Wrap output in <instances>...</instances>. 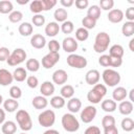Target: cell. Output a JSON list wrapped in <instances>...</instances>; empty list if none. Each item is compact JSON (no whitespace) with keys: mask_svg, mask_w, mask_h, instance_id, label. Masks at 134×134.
Here are the masks:
<instances>
[{"mask_svg":"<svg viewBox=\"0 0 134 134\" xmlns=\"http://www.w3.org/2000/svg\"><path fill=\"white\" fill-rule=\"evenodd\" d=\"M108 20L112 23H119L122 21L124 19V13L121 9H118V8H114V9H111L108 14Z\"/></svg>","mask_w":134,"mask_h":134,"instance_id":"obj_14","label":"cell"},{"mask_svg":"<svg viewBox=\"0 0 134 134\" xmlns=\"http://www.w3.org/2000/svg\"><path fill=\"white\" fill-rule=\"evenodd\" d=\"M62 126L67 132H75L80 129V122L72 113H66L63 115Z\"/></svg>","mask_w":134,"mask_h":134,"instance_id":"obj_4","label":"cell"},{"mask_svg":"<svg viewBox=\"0 0 134 134\" xmlns=\"http://www.w3.org/2000/svg\"><path fill=\"white\" fill-rule=\"evenodd\" d=\"M2 102H3V97H2V95L0 94V105L2 104Z\"/></svg>","mask_w":134,"mask_h":134,"instance_id":"obj_62","label":"cell"},{"mask_svg":"<svg viewBox=\"0 0 134 134\" xmlns=\"http://www.w3.org/2000/svg\"><path fill=\"white\" fill-rule=\"evenodd\" d=\"M98 63L103 67H109L110 66V55L109 54H103L98 59Z\"/></svg>","mask_w":134,"mask_h":134,"instance_id":"obj_47","label":"cell"},{"mask_svg":"<svg viewBox=\"0 0 134 134\" xmlns=\"http://www.w3.org/2000/svg\"><path fill=\"white\" fill-rule=\"evenodd\" d=\"M1 130L3 134H15L17 131V126L13 120H7L2 125Z\"/></svg>","mask_w":134,"mask_h":134,"instance_id":"obj_24","label":"cell"},{"mask_svg":"<svg viewBox=\"0 0 134 134\" xmlns=\"http://www.w3.org/2000/svg\"><path fill=\"white\" fill-rule=\"evenodd\" d=\"M26 69L31 72H37L40 69V62L37 59H29L26 61Z\"/></svg>","mask_w":134,"mask_h":134,"instance_id":"obj_33","label":"cell"},{"mask_svg":"<svg viewBox=\"0 0 134 134\" xmlns=\"http://www.w3.org/2000/svg\"><path fill=\"white\" fill-rule=\"evenodd\" d=\"M82 107V102L77 97H71L67 103V108L71 113H76Z\"/></svg>","mask_w":134,"mask_h":134,"instance_id":"obj_18","label":"cell"},{"mask_svg":"<svg viewBox=\"0 0 134 134\" xmlns=\"http://www.w3.org/2000/svg\"><path fill=\"white\" fill-rule=\"evenodd\" d=\"M121 129L126 132H131L134 129V120L130 117H125L121 120Z\"/></svg>","mask_w":134,"mask_h":134,"instance_id":"obj_35","label":"cell"},{"mask_svg":"<svg viewBox=\"0 0 134 134\" xmlns=\"http://www.w3.org/2000/svg\"><path fill=\"white\" fill-rule=\"evenodd\" d=\"M30 45L36 49H41L46 45V40L42 35L36 34L30 39Z\"/></svg>","mask_w":134,"mask_h":134,"instance_id":"obj_15","label":"cell"},{"mask_svg":"<svg viewBox=\"0 0 134 134\" xmlns=\"http://www.w3.org/2000/svg\"><path fill=\"white\" fill-rule=\"evenodd\" d=\"M20 134H26V133H20Z\"/></svg>","mask_w":134,"mask_h":134,"instance_id":"obj_63","label":"cell"},{"mask_svg":"<svg viewBox=\"0 0 134 134\" xmlns=\"http://www.w3.org/2000/svg\"><path fill=\"white\" fill-rule=\"evenodd\" d=\"M26 83H27L28 87H30V88H36V87L38 86V84H39V80H38V77H36L35 75H30V76L27 77Z\"/></svg>","mask_w":134,"mask_h":134,"instance_id":"obj_50","label":"cell"},{"mask_svg":"<svg viewBox=\"0 0 134 134\" xmlns=\"http://www.w3.org/2000/svg\"><path fill=\"white\" fill-rule=\"evenodd\" d=\"M14 77L13 74L6 69H0V85L1 86H8L13 83Z\"/></svg>","mask_w":134,"mask_h":134,"instance_id":"obj_16","label":"cell"},{"mask_svg":"<svg viewBox=\"0 0 134 134\" xmlns=\"http://www.w3.org/2000/svg\"><path fill=\"white\" fill-rule=\"evenodd\" d=\"M104 83L109 87H114L120 82V74L114 69H105L103 72Z\"/></svg>","mask_w":134,"mask_h":134,"instance_id":"obj_5","label":"cell"},{"mask_svg":"<svg viewBox=\"0 0 134 134\" xmlns=\"http://www.w3.org/2000/svg\"><path fill=\"white\" fill-rule=\"evenodd\" d=\"M127 90L124 87H117L113 90L112 92V96H113V100H117V102H122L126 97H127Z\"/></svg>","mask_w":134,"mask_h":134,"instance_id":"obj_22","label":"cell"},{"mask_svg":"<svg viewBox=\"0 0 134 134\" xmlns=\"http://www.w3.org/2000/svg\"><path fill=\"white\" fill-rule=\"evenodd\" d=\"M84 134H100V129L96 126H90L85 130Z\"/></svg>","mask_w":134,"mask_h":134,"instance_id":"obj_52","label":"cell"},{"mask_svg":"<svg viewBox=\"0 0 134 134\" xmlns=\"http://www.w3.org/2000/svg\"><path fill=\"white\" fill-rule=\"evenodd\" d=\"M32 106L38 109V110H42V109H45L48 105V102L46 99V97L42 96V95H38V96H35L32 98V102H31Z\"/></svg>","mask_w":134,"mask_h":134,"instance_id":"obj_19","label":"cell"},{"mask_svg":"<svg viewBox=\"0 0 134 134\" xmlns=\"http://www.w3.org/2000/svg\"><path fill=\"white\" fill-rule=\"evenodd\" d=\"M99 77H100L99 72H98L96 69H91V70H89V71L86 73V75H85L86 83H87L88 85H92V86H94V85H96V84L98 83Z\"/></svg>","mask_w":134,"mask_h":134,"instance_id":"obj_13","label":"cell"},{"mask_svg":"<svg viewBox=\"0 0 134 134\" xmlns=\"http://www.w3.org/2000/svg\"><path fill=\"white\" fill-rule=\"evenodd\" d=\"M121 64H122V59L121 58L110 57V66L111 67H119Z\"/></svg>","mask_w":134,"mask_h":134,"instance_id":"obj_51","label":"cell"},{"mask_svg":"<svg viewBox=\"0 0 134 134\" xmlns=\"http://www.w3.org/2000/svg\"><path fill=\"white\" fill-rule=\"evenodd\" d=\"M126 18L130 21V22H133L134 21V7H129L127 8L126 10Z\"/></svg>","mask_w":134,"mask_h":134,"instance_id":"obj_54","label":"cell"},{"mask_svg":"<svg viewBox=\"0 0 134 134\" xmlns=\"http://www.w3.org/2000/svg\"><path fill=\"white\" fill-rule=\"evenodd\" d=\"M87 16L97 21V19L100 17V8H99V6L98 5H91L88 8Z\"/></svg>","mask_w":134,"mask_h":134,"instance_id":"obj_32","label":"cell"},{"mask_svg":"<svg viewBox=\"0 0 134 134\" xmlns=\"http://www.w3.org/2000/svg\"><path fill=\"white\" fill-rule=\"evenodd\" d=\"M121 31L125 37H132L134 34V22L128 21V22L124 23V25L121 27Z\"/></svg>","mask_w":134,"mask_h":134,"instance_id":"obj_30","label":"cell"},{"mask_svg":"<svg viewBox=\"0 0 134 134\" xmlns=\"http://www.w3.org/2000/svg\"><path fill=\"white\" fill-rule=\"evenodd\" d=\"M32 30H34L32 25L28 22H23V23H21V25H19V32L23 37L30 36L32 34Z\"/></svg>","mask_w":134,"mask_h":134,"instance_id":"obj_25","label":"cell"},{"mask_svg":"<svg viewBox=\"0 0 134 134\" xmlns=\"http://www.w3.org/2000/svg\"><path fill=\"white\" fill-rule=\"evenodd\" d=\"M16 119L21 128V130L23 131H29L31 130L32 128V121H31V118H30V115L27 111L25 110H18L17 111V114H16Z\"/></svg>","mask_w":134,"mask_h":134,"instance_id":"obj_3","label":"cell"},{"mask_svg":"<svg viewBox=\"0 0 134 134\" xmlns=\"http://www.w3.org/2000/svg\"><path fill=\"white\" fill-rule=\"evenodd\" d=\"M43 134H60V132L57 131V130H54V129H49V130L45 131Z\"/></svg>","mask_w":134,"mask_h":134,"instance_id":"obj_58","label":"cell"},{"mask_svg":"<svg viewBox=\"0 0 134 134\" xmlns=\"http://www.w3.org/2000/svg\"><path fill=\"white\" fill-rule=\"evenodd\" d=\"M26 59V52L22 48H16L8 57L6 63L9 66H17L21 63H23Z\"/></svg>","mask_w":134,"mask_h":134,"instance_id":"obj_6","label":"cell"},{"mask_svg":"<svg viewBox=\"0 0 134 134\" xmlns=\"http://www.w3.org/2000/svg\"><path fill=\"white\" fill-rule=\"evenodd\" d=\"M102 126L103 128H108V127H111V126H115V118L112 116V115H105L102 119Z\"/></svg>","mask_w":134,"mask_h":134,"instance_id":"obj_41","label":"cell"},{"mask_svg":"<svg viewBox=\"0 0 134 134\" xmlns=\"http://www.w3.org/2000/svg\"><path fill=\"white\" fill-rule=\"evenodd\" d=\"M87 59L85 57H82L80 54L71 53L67 57V64L70 67L76 68V69H82L87 66Z\"/></svg>","mask_w":134,"mask_h":134,"instance_id":"obj_8","label":"cell"},{"mask_svg":"<svg viewBox=\"0 0 134 134\" xmlns=\"http://www.w3.org/2000/svg\"><path fill=\"white\" fill-rule=\"evenodd\" d=\"M9 54H10V52H9L8 48H6V47H0V62L7 61Z\"/></svg>","mask_w":134,"mask_h":134,"instance_id":"obj_49","label":"cell"},{"mask_svg":"<svg viewBox=\"0 0 134 134\" xmlns=\"http://www.w3.org/2000/svg\"><path fill=\"white\" fill-rule=\"evenodd\" d=\"M13 77L17 82H23L27 77V72H26V70L24 68L18 67L17 69H15V71L13 73Z\"/></svg>","mask_w":134,"mask_h":134,"instance_id":"obj_28","label":"cell"},{"mask_svg":"<svg viewBox=\"0 0 134 134\" xmlns=\"http://www.w3.org/2000/svg\"><path fill=\"white\" fill-rule=\"evenodd\" d=\"M9 95L14 99H18L22 96V90L18 86H12L9 89Z\"/></svg>","mask_w":134,"mask_h":134,"instance_id":"obj_43","label":"cell"},{"mask_svg":"<svg viewBox=\"0 0 134 134\" xmlns=\"http://www.w3.org/2000/svg\"><path fill=\"white\" fill-rule=\"evenodd\" d=\"M60 3H61L64 7H70L71 5H73L74 1H73V0H61Z\"/></svg>","mask_w":134,"mask_h":134,"instance_id":"obj_56","label":"cell"},{"mask_svg":"<svg viewBox=\"0 0 134 134\" xmlns=\"http://www.w3.org/2000/svg\"><path fill=\"white\" fill-rule=\"evenodd\" d=\"M82 24H83V27L86 28L87 30L88 29H92L96 25V20H94V19H92V18H90V17L87 16V17H85L82 20Z\"/></svg>","mask_w":134,"mask_h":134,"instance_id":"obj_39","label":"cell"},{"mask_svg":"<svg viewBox=\"0 0 134 134\" xmlns=\"http://www.w3.org/2000/svg\"><path fill=\"white\" fill-rule=\"evenodd\" d=\"M13 3L8 0H2L0 1V13L1 14H10L13 12Z\"/></svg>","mask_w":134,"mask_h":134,"instance_id":"obj_34","label":"cell"},{"mask_svg":"<svg viewBox=\"0 0 134 134\" xmlns=\"http://www.w3.org/2000/svg\"><path fill=\"white\" fill-rule=\"evenodd\" d=\"M77 42L74 38L72 37H67L63 40V43H62V47L64 49L65 52H69L70 54L73 53L76 49H77Z\"/></svg>","mask_w":134,"mask_h":134,"instance_id":"obj_11","label":"cell"},{"mask_svg":"<svg viewBox=\"0 0 134 134\" xmlns=\"http://www.w3.org/2000/svg\"><path fill=\"white\" fill-rule=\"evenodd\" d=\"M114 6L113 0H100L99 1V8L104 10H111Z\"/></svg>","mask_w":134,"mask_h":134,"instance_id":"obj_44","label":"cell"},{"mask_svg":"<svg viewBox=\"0 0 134 134\" xmlns=\"http://www.w3.org/2000/svg\"><path fill=\"white\" fill-rule=\"evenodd\" d=\"M60 44L57 40H51L48 42V49H49V52H59L60 50Z\"/></svg>","mask_w":134,"mask_h":134,"instance_id":"obj_46","label":"cell"},{"mask_svg":"<svg viewBox=\"0 0 134 134\" xmlns=\"http://www.w3.org/2000/svg\"><path fill=\"white\" fill-rule=\"evenodd\" d=\"M3 107H4L5 111L12 113V112H15V111L18 109V107H19V103H18L16 99H14V98H7V99L4 100V103H3Z\"/></svg>","mask_w":134,"mask_h":134,"instance_id":"obj_23","label":"cell"},{"mask_svg":"<svg viewBox=\"0 0 134 134\" xmlns=\"http://www.w3.org/2000/svg\"><path fill=\"white\" fill-rule=\"evenodd\" d=\"M104 134H118V130L115 126H111L104 129Z\"/></svg>","mask_w":134,"mask_h":134,"instance_id":"obj_55","label":"cell"},{"mask_svg":"<svg viewBox=\"0 0 134 134\" xmlns=\"http://www.w3.org/2000/svg\"><path fill=\"white\" fill-rule=\"evenodd\" d=\"M31 21H32V24H34V25L40 27V26L44 25V23H45V17L42 16V15H40V14H38V15H35V16L32 17Z\"/></svg>","mask_w":134,"mask_h":134,"instance_id":"obj_45","label":"cell"},{"mask_svg":"<svg viewBox=\"0 0 134 134\" xmlns=\"http://www.w3.org/2000/svg\"><path fill=\"white\" fill-rule=\"evenodd\" d=\"M68 74L64 69H58L52 73V81L57 85H63L67 82Z\"/></svg>","mask_w":134,"mask_h":134,"instance_id":"obj_12","label":"cell"},{"mask_svg":"<svg viewBox=\"0 0 134 134\" xmlns=\"http://www.w3.org/2000/svg\"><path fill=\"white\" fill-rule=\"evenodd\" d=\"M60 29L64 32V34H71L72 31H73V29H74V25H73V23L71 22V21H65V22H63V24L61 25V27H60Z\"/></svg>","mask_w":134,"mask_h":134,"instance_id":"obj_42","label":"cell"},{"mask_svg":"<svg viewBox=\"0 0 134 134\" xmlns=\"http://www.w3.org/2000/svg\"><path fill=\"white\" fill-rule=\"evenodd\" d=\"M60 31V25L57 22H49L45 27V34L48 37H55Z\"/></svg>","mask_w":134,"mask_h":134,"instance_id":"obj_20","label":"cell"},{"mask_svg":"<svg viewBox=\"0 0 134 134\" xmlns=\"http://www.w3.org/2000/svg\"><path fill=\"white\" fill-rule=\"evenodd\" d=\"M88 37H89V32H88V30L86 28L80 27V28H77L75 30V38H76L77 41H81V42L86 41L88 39Z\"/></svg>","mask_w":134,"mask_h":134,"instance_id":"obj_36","label":"cell"},{"mask_svg":"<svg viewBox=\"0 0 134 134\" xmlns=\"http://www.w3.org/2000/svg\"><path fill=\"white\" fill-rule=\"evenodd\" d=\"M22 18H23V14L20 10H13L8 16V19L12 23H18L22 20Z\"/></svg>","mask_w":134,"mask_h":134,"instance_id":"obj_40","label":"cell"},{"mask_svg":"<svg viewBox=\"0 0 134 134\" xmlns=\"http://www.w3.org/2000/svg\"><path fill=\"white\" fill-rule=\"evenodd\" d=\"M17 2H18L19 4H26V3L28 2V0H24V1H19V0H17Z\"/></svg>","mask_w":134,"mask_h":134,"instance_id":"obj_61","label":"cell"},{"mask_svg":"<svg viewBox=\"0 0 134 134\" xmlns=\"http://www.w3.org/2000/svg\"><path fill=\"white\" fill-rule=\"evenodd\" d=\"M29 8H30V12H32V13H35L37 15L44 10L41 0H34V1H31L30 5H29Z\"/></svg>","mask_w":134,"mask_h":134,"instance_id":"obj_38","label":"cell"},{"mask_svg":"<svg viewBox=\"0 0 134 134\" xmlns=\"http://www.w3.org/2000/svg\"><path fill=\"white\" fill-rule=\"evenodd\" d=\"M110 36L105 32V31H102V32H98L95 37V40H94V44H93V49L95 52L97 53H103L105 52L107 49H108V46H109V43H110Z\"/></svg>","mask_w":134,"mask_h":134,"instance_id":"obj_2","label":"cell"},{"mask_svg":"<svg viewBox=\"0 0 134 134\" xmlns=\"http://www.w3.org/2000/svg\"><path fill=\"white\" fill-rule=\"evenodd\" d=\"M133 92H134V89H132L131 91H130V102H132L133 103Z\"/></svg>","mask_w":134,"mask_h":134,"instance_id":"obj_60","label":"cell"},{"mask_svg":"<svg viewBox=\"0 0 134 134\" xmlns=\"http://www.w3.org/2000/svg\"><path fill=\"white\" fill-rule=\"evenodd\" d=\"M88 5H89V1H88V0H76V1H75V6H76L79 9L87 8Z\"/></svg>","mask_w":134,"mask_h":134,"instance_id":"obj_53","label":"cell"},{"mask_svg":"<svg viewBox=\"0 0 134 134\" xmlns=\"http://www.w3.org/2000/svg\"><path fill=\"white\" fill-rule=\"evenodd\" d=\"M117 105H116V102L113 100V99H105L102 102V109L105 111V112H114L115 109H116Z\"/></svg>","mask_w":134,"mask_h":134,"instance_id":"obj_27","label":"cell"},{"mask_svg":"<svg viewBox=\"0 0 134 134\" xmlns=\"http://www.w3.org/2000/svg\"><path fill=\"white\" fill-rule=\"evenodd\" d=\"M96 113H97V111H96V108L94 106H87L81 112V119L83 122L89 124L95 118Z\"/></svg>","mask_w":134,"mask_h":134,"instance_id":"obj_10","label":"cell"},{"mask_svg":"<svg viewBox=\"0 0 134 134\" xmlns=\"http://www.w3.org/2000/svg\"><path fill=\"white\" fill-rule=\"evenodd\" d=\"M50 105L55 108V109H61L65 106V98H63L62 96H53L51 99H50Z\"/></svg>","mask_w":134,"mask_h":134,"instance_id":"obj_37","label":"cell"},{"mask_svg":"<svg viewBox=\"0 0 134 134\" xmlns=\"http://www.w3.org/2000/svg\"><path fill=\"white\" fill-rule=\"evenodd\" d=\"M4 119H5V112L3 109H0V125L3 124Z\"/></svg>","mask_w":134,"mask_h":134,"instance_id":"obj_57","label":"cell"},{"mask_svg":"<svg viewBox=\"0 0 134 134\" xmlns=\"http://www.w3.org/2000/svg\"><path fill=\"white\" fill-rule=\"evenodd\" d=\"M59 60H60L59 52H48L42 59V66L46 69H50L59 62Z\"/></svg>","mask_w":134,"mask_h":134,"instance_id":"obj_9","label":"cell"},{"mask_svg":"<svg viewBox=\"0 0 134 134\" xmlns=\"http://www.w3.org/2000/svg\"><path fill=\"white\" fill-rule=\"evenodd\" d=\"M133 43H134V39H132V40L130 41V45H129V46H130V50H131V51H134V47H133Z\"/></svg>","mask_w":134,"mask_h":134,"instance_id":"obj_59","label":"cell"},{"mask_svg":"<svg viewBox=\"0 0 134 134\" xmlns=\"http://www.w3.org/2000/svg\"><path fill=\"white\" fill-rule=\"evenodd\" d=\"M109 55L110 57H115V58H121L124 55V47L119 44L112 45L109 49Z\"/></svg>","mask_w":134,"mask_h":134,"instance_id":"obj_26","label":"cell"},{"mask_svg":"<svg viewBox=\"0 0 134 134\" xmlns=\"http://www.w3.org/2000/svg\"><path fill=\"white\" fill-rule=\"evenodd\" d=\"M74 94V88L71 85H64L61 89V96L63 98H71Z\"/></svg>","mask_w":134,"mask_h":134,"instance_id":"obj_31","label":"cell"},{"mask_svg":"<svg viewBox=\"0 0 134 134\" xmlns=\"http://www.w3.org/2000/svg\"><path fill=\"white\" fill-rule=\"evenodd\" d=\"M118 110L122 115H129L133 111V103L130 100H122L118 106Z\"/></svg>","mask_w":134,"mask_h":134,"instance_id":"obj_21","label":"cell"},{"mask_svg":"<svg viewBox=\"0 0 134 134\" xmlns=\"http://www.w3.org/2000/svg\"><path fill=\"white\" fill-rule=\"evenodd\" d=\"M53 17H54L55 21H58V22H65V21H67L68 13L65 8H57L53 14Z\"/></svg>","mask_w":134,"mask_h":134,"instance_id":"obj_29","label":"cell"},{"mask_svg":"<svg viewBox=\"0 0 134 134\" xmlns=\"http://www.w3.org/2000/svg\"><path fill=\"white\" fill-rule=\"evenodd\" d=\"M38 121L42 127H51L55 121V114L52 110H44L39 114Z\"/></svg>","mask_w":134,"mask_h":134,"instance_id":"obj_7","label":"cell"},{"mask_svg":"<svg viewBox=\"0 0 134 134\" xmlns=\"http://www.w3.org/2000/svg\"><path fill=\"white\" fill-rule=\"evenodd\" d=\"M40 91L42 93V96L46 97V96H50L53 94L54 92V85L49 82V81H46L44 82L42 85H41V88H40Z\"/></svg>","mask_w":134,"mask_h":134,"instance_id":"obj_17","label":"cell"},{"mask_svg":"<svg viewBox=\"0 0 134 134\" xmlns=\"http://www.w3.org/2000/svg\"><path fill=\"white\" fill-rule=\"evenodd\" d=\"M107 94V88L104 84H96L93 86L91 90L87 93V98L92 104H98L103 99V97Z\"/></svg>","mask_w":134,"mask_h":134,"instance_id":"obj_1","label":"cell"},{"mask_svg":"<svg viewBox=\"0 0 134 134\" xmlns=\"http://www.w3.org/2000/svg\"><path fill=\"white\" fill-rule=\"evenodd\" d=\"M41 1H42V5H43L44 10H49L57 4L55 0H41Z\"/></svg>","mask_w":134,"mask_h":134,"instance_id":"obj_48","label":"cell"}]
</instances>
